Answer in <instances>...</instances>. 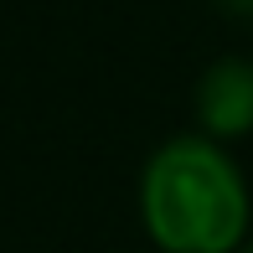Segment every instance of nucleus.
<instances>
[{"label": "nucleus", "mask_w": 253, "mask_h": 253, "mask_svg": "<svg viewBox=\"0 0 253 253\" xmlns=\"http://www.w3.org/2000/svg\"><path fill=\"white\" fill-rule=\"evenodd\" d=\"M140 222L160 253H238L248 186L233 155L207 134H176L140 170Z\"/></svg>", "instance_id": "nucleus-1"}, {"label": "nucleus", "mask_w": 253, "mask_h": 253, "mask_svg": "<svg viewBox=\"0 0 253 253\" xmlns=\"http://www.w3.org/2000/svg\"><path fill=\"white\" fill-rule=\"evenodd\" d=\"M197 119L207 140H238L253 129V62L248 57H222L197 83Z\"/></svg>", "instance_id": "nucleus-2"}, {"label": "nucleus", "mask_w": 253, "mask_h": 253, "mask_svg": "<svg viewBox=\"0 0 253 253\" xmlns=\"http://www.w3.org/2000/svg\"><path fill=\"white\" fill-rule=\"evenodd\" d=\"M227 10H238V16H253V0H222Z\"/></svg>", "instance_id": "nucleus-3"}, {"label": "nucleus", "mask_w": 253, "mask_h": 253, "mask_svg": "<svg viewBox=\"0 0 253 253\" xmlns=\"http://www.w3.org/2000/svg\"><path fill=\"white\" fill-rule=\"evenodd\" d=\"M238 253H253V243H243V248H238Z\"/></svg>", "instance_id": "nucleus-4"}]
</instances>
